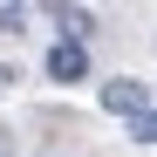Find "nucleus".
<instances>
[{"label":"nucleus","instance_id":"obj_3","mask_svg":"<svg viewBox=\"0 0 157 157\" xmlns=\"http://www.w3.org/2000/svg\"><path fill=\"white\" fill-rule=\"evenodd\" d=\"M89 34V14L82 7H62V41H82Z\"/></svg>","mask_w":157,"mask_h":157},{"label":"nucleus","instance_id":"obj_1","mask_svg":"<svg viewBox=\"0 0 157 157\" xmlns=\"http://www.w3.org/2000/svg\"><path fill=\"white\" fill-rule=\"evenodd\" d=\"M102 109H116V116H150V89L144 82H102Z\"/></svg>","mask_w":157,"mask_h":157},{"label":"nucleus","instance_id":"obj_5","mask_svg":"<svg viewBox=\"0 0 157 157\" xmlns=\"http://www.w3.org/2000/svg\"><path fill=\"white\" fill-rule=\"evenodd\" d=\"M0 157H7V150H0Z\"/></svg>","mask_w":157,"mask_h":157},{"label":"nucleus","instance_id":"obj_4","mask_svg":"<svg viewBox=\"0 0 157 157\" xmlns=\"http://www.w3.org/2000/svg\"><path fill=\"white\" fill-rule=\"evenodd\" d=\"M130 130H137V144H157V109H150V116H137Z\"/></svg>","mask_w":157,"mask_h":157},{"label":"nucleus","instance_id":"obj_2","mask_svg":"<svg viewBox=\"0 0 157 157\" xmlns=\"http://www.w3.org/2000/svg\"><path fill=\"white\" fill-rule=\"evenodd\" d=\"M48 75H55V82H82V75H89L82 41H55V48H48Z\"/></svg>","mask_w":157,"mask_h":157}]
</instances>
